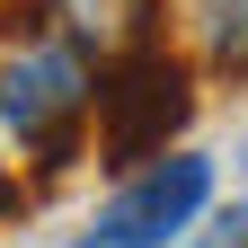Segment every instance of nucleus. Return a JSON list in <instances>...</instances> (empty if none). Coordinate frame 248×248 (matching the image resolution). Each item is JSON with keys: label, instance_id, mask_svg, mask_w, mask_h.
I'll use <instances>...</instances> for the list:
<instances>
[{"label": "nucleus", "instance_id": "8", "mask_svg": "<svg viewBox=\"0 0 248 248\" xmlns=\"http://www.w3.org/2000/svg\"><path fill=\"white\" fill-rule=\"evenodd\" d=\"M239 195H248V142H239Z\"/></svg>", "mask_w": 248, "mask_h": 248}, {"label": "nucleus", "instance_id": "3", "mask_svg": "<svg viewBox=\"0 0 248 248\" xmlns=\"http://www.w3.org/2000/svg\"><path fill=\"white\" fill-rule=\"evenodd\" d=\"M204 204H213V160H204V151H169V160L133 169L98 204V231L133 239V248H169V239H186L204 222Z\"/></svg>", "mask_w": 248, "mask_h": 248}, {"label": "nucleus", "instance_id": "6", "mask_svg": "<svg viewBox=\"0 0 248 248\" xmlns=\"http://www.w3.org/2000/svg\"><path fill=\"white\" fill-rule=\"evenodd\" d=\"M9 204H27V177H18V160H9V151H0V213H9Z\"/></svg>", "mask_w": 248, "mask_h": 248}, {"label": "nucleus", "instance_id": "1", "mask_svg": "<svg viewBox=\"0 0 248 248\" xmlns=\"http://www.w3.org/2000/svg\"><path fill=\"white\" fill-rule=\"evenodd\" d=\"M98 124V71L89 53H71L62 36H9L0 45V151L18 160V177H62L89 151Z\"/></svg>", "mask_w": 248, "mask_h": 248}, {"label": "nucleus", "instance_id": "5", "mask_svg": "<svg viewBox=\"0 0 248 248\" xmlns=\"http://www.w3.org/2000/svg\"><path fill=\"white\" fill-rule=\"evenodd\" d=\"M186 18H195V53L213 71L248 80V0H186Z\"/></svg>", "mask_w": 248, "mask_h": 248}, {"label": "nucleus", "instance_id": "7", "mask_svg": "<svg viewBox=\"0 0 248 248\" xmlns=\"http://www.w3.org/2000/svg\"><path fill=\"white\" fill-rule=\"evenodd\" d=\"M71 248H133V239H115V231H98V222H89V231H80Z\"/></svg>", "mask_w": 248, "mask_h": 248}, {"label": "nucleus", "instance_id": "4", "mask_svg": "<svg viewBox=\"0 0 248 248\" xmlns=\"http://www.w3.org/2000/svg\"><path fill=\"white\" fill-rule=\"evenodd\" d=\"M45 18H53V36L89 53L98 71H115V62H133L160 45V0H45Z\"/></svg>", "mask_w": 248, "mask_h": 248}, {"label": "nucleus", "instance_id": "2", "mask_svg": "<svg viewBox=\"0 0 248 248\" xmlns=\"http://www.w3.org/2000/svg\"><path fill=\"white\" fill-rule=\"evenodd\" d=\"M186 115H195V80H186V62L169 45L115 62V71L98 80V151L115 169L169 160V133H186Z\"/></svg>", "mask_w": 248, "mask_h": 248}]
</instances>
